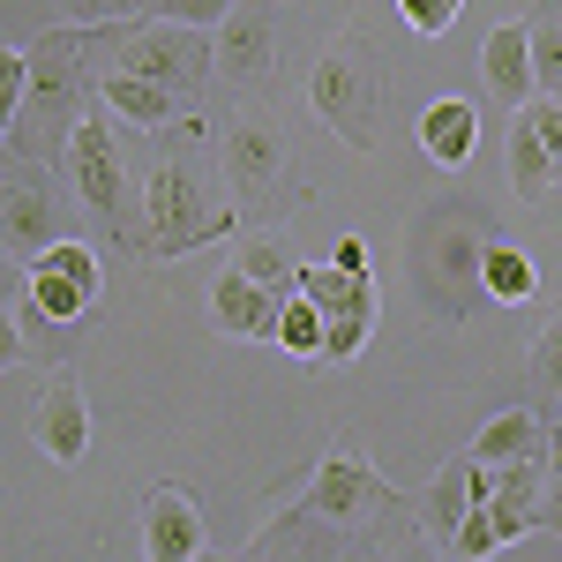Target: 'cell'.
Here are the masks:
<instances>
[{"label": "cell", "mask_w": 562, "mask_h": 562, "mask_svg": "<svg viewBox=\"0 0 562 562\" xmlns=\"http://www.w3.org/2000/svg\"><path fill=\"white\" fill-rule=\"evenodd\" d=\"M278 307H285V293L256 285L248 270H225L211 285V323L225 338H270V346H278Z\"/></svg>", "instance_id": "5bb4252c"}, {"label": "cell", "mask_w": 562, "mask_h": 562, "mask_svg": "<svg viewBox=\"0 0 562 562\" xmlns=\"http://www.w3.org/2000/svg\"><path fill=\"white\" fill-rule=\"evenodd\" d=\"M23 360H31V346H23V323L0 307V375H8V368H23Z\"/></svg>", "instance_id": "d6a6232c"}, {"label": "cell", "mask_w": 562, "mask_h": 562, "mask_svg": "<svg viewBox=\"0 0 562 562\" xmlns=\"http://www.w3.org/2000/svg\"><path fill=\"white\" fill-rule=\"evenodd\" d=\"M278 38H285V15L278 0H233V15L217 23V83L225 90H270L278 76Z\"/></svg>", "instance_id": "ba28073f"}, {"label": "cell", "mask_w": 562, "mask_h": 562, "mask_svg": "<svg viewBox=\"0 0 562 562\" xmlns=\"http://www.w3.org/2000/svg\"><path fill=\"white\" fill-rule=\"evenodd\" d=\"M15 293H31V270L15 256H0V301H15Z\"/></svg>", "instance_id": "d590c367"}, {"label": "cell", "mask_w": 562, "mask_h": 562, "mask_svg": "<svg viewBox=\"0 0 562 562\" xmlns=\"http://www.w3.org/2000/svg\"><path fill=\"white\" fill-rule=\"evenodd\" d=\"M83 53L98 60V76H143L166 83L180 98L203 105V83H217V53L195 23H166V15H121L113 31H83Z\"/></svg>", "instance_id": "7a4b0ae2"}, {"label": "cell", "mask_w": 562, "mask_h": 562, "mask_svg": "<svg viewBox=\"0 0 562 562\" xmlns=\"http://www.w3.org/2000/svg\"><path fill=\"white\" fill-rule=\"evenodd\" d=\"M68 15H76V31H90V23H113L121 0H68Z\"/></svg>", "instance_id": "836d02e7"}, {"label": "cell", "mask_w": 562, "mask_h": 562, "mask_svg": "<svg viewBox=\"0 0 562 562\" xmlns=\"http://www.w3.org/2000/svg\"><path fill=\"white\" fill-rule=\"evenodd\" d=\"M473 458L480 465H525V458L548 465V428H540L525 405H510V413H495V420L473 435Z\"/></svg>", "instance_id": "d6986e66"}, {"label": "cell", "mask_w": 562, "mask_h": 562, "mask_svg": "<svg viewBox=\"0 0 562 562\" xmlns=\"http://www.w3.org/2000/svg\"><path fill=\"white\" fill-rule=\"evenodd\" d=\"M510 540H503V525H495V510L480 503V510H465V525L450 532V555L458 562H487V555H503Z\"/></svg>", "instance_id": "484cf974"}, {"label": "cell", "mask_w": 562, "mask_h": 562, "mask_svg": "<svg viewBox=\"0 0 562 562\" xmlns=\"http://www.w3.org/2000/svg\"><path fill=\"white\" fill-rule=\"evenodd\" d=\"M480 76H487V90L503 105H532L540 98V83H532V31L525 23H495L487 45H480Z\"/></svg>", "instance_id": "2e32d148"}, {"label": "cell", "mask_w": 562, "mask_h": 562, "mask_svg": "<svg viewBox=\"0 0 562 562\" xmlns=\"http://www.w3.org/2000/svg\"><path fill=\"white\" fill-rule=\"evenodd\" d=\"M548 473H562V420L548 428Z\"/></svg>", "instance_id": "74e56055"}, {"label": "cell", "mask_w": 562, "mask_h": 562, "mask_svg": "<svg viewBox=\"0 0 562 562\" xmlns=\"http://www.w3.org/2000/svg\"><path fill=\"white\" fill-rule=\"evenodd\" d=\"M217 173L233 188L240 211H262L285 195V173H293V143H285V121L270 105H240L225 135H217Z\"/></svg>", "instance_id": "5b68a950"}, {"label": "cell", "mask_w": 562, "mask_h": 562, "mask_svg": "<svg viewBox=\"0 0 562 562\" xmlns=\"http://www.w3.org/2000/svg\"><path fill=\"white\" fill-rule=\"evenodd\" d=\"M532 383L562 397V315H548L540 338H532Z\"/></svg>", "instance_id": "83f0119b"}, {"label": "cell", "mask_w": 562, "mask_h": 562, "mask_svg": "<svg viewBox=\"0 0 562 562\" xmlns=\"http://www.w3.org/2000/svg\"><path fill=\"white\" fill-rule=\"evenodd\" d=\"M135 532H143V562H203V555H211L203 503H195L188 487H173V480H158V487L143 495Z\"/></svg>", "instance_id": "30bf717a"}, {"label": "cell", "mask_w": 562, "mask_h": 562, "mask_svg": "<svg viewBox=\"0 0 562 562\" xmlns=\"http://www.w3.org/2000/svg\"><path fill=\"white\" fill-rule=\"evenodd\" d=\"M233 270H248L256 285H270V293H293V278H301V262L285 256V240H278V233H248Z\"/></svg>", "instance_id": "7402d4cb"}, {"label": "cell", "mask_w": 562, "mask_h": 562, "mask_svg": "<svg viewBox=\"0 0 562 562\" xmlns=\"http://www.w3.org/2000/svg\"><path fill=\"white\" fill-rule=\"evenodd\" d=\"M31 270H53V278H68V285H83L90 301H98V285H105V262H98V248L90 240H53Z\"/></svg>", "instance_id": "603a6c76"}, {"label": "cell", "mask_w": 562, "mask_h": 562, "mask_svg": "<svg viewBox=\"0 0 562 562\" xmlns=\"http://www.w3.org/2000/svg\"><path fill=\"white\" fill-rule=\"evenodd\" d=\"M330 562H413V555H405L390 532H360V525H352V540H338V555H330Z\"/></svg>", "instance_id": "f1b7e54d"}, {"label": "cell", "mask_w": 562, "mask_h": 562, "mask_svg": "<svg viewBox=\"0 0 562 562\" xmlns=\"http://www.w3.org/2000/svg\"><path fill=\"white\" fill-rule=\"evenodd\" d=\"M90 90H98V105H105L113 121H128V128H143V135L188 121V105H195V98H180V90H166V83H143V76H90Z\"/></svg>", "instance_id": "9a60e30c"}, {"label": "cell", "mask_w": 562, "mask_h": 562, "mask_svg": "<svg viewBox=\"0 0 562 562\" xmlns=\"http://www.w3.org/2000/svg\"><path fill=\"white\" fill-rule=\"evenodd\" d=\"M278 346L301 352V360L323 352V307L307 301V293H285V307H278Z\"/></svg>", "instance_id": "d4e9b609"}, {"label": "cell", "mask_w": 562, "mask_h": 562, "mask_svg": "<svg viewBox=\"0 0 562 562\" xmlns=\"http://www.w3.org/2000/svg\"><path fill=\"white\" fill-rule=\"evenodd\" d=\"M510 180H518L525 203H540V195L562 180V98L518 105V128H510Z\"/></svg>", "instance_id": "8fae6325"}, {"label": "cell", "mask_w": 562, "mask_h": 562, "mask_svg": "<svg viewBox=\"0 0 562 562\" xmlns=\"http://www.w3.org/2000/svg\"><path fill=\"white\" fill-rule=\"evenodd\" d=\"M31 315H45V323H83L90 293L68 285V278H53V270H31Z\"/></svg>", "instance_id": "cb8c5ba5"}, {"label": "cell", "mask_w": 562, "mask_h": 562, "mask_svg": "<svg viewBox=\"0 0 562 562\" xmlns=\"http://www.w3.org/2000/svg\"><path fill=\"white\" fill-rule=\"evenodd\" d=\"M397 495H390V480L352 450V442H338L323 465H315V480L301 487V503L285 510L293 525H338V532H352V525H368L375 510H390Z\"/></svg>", "instance_id": "8992f818"}, {"label": "cell", "mask_w": 562, "mask_h": 562, "mask_svg": "<svg viewBox=\"0 0 562 562\" xmlns=\"http://www.w3.org/2000/svg\"><path fill=\"white\" fill-rule=\"evenodd\" d=\"M31 435L53 465H83L90 450V405H83V383L76 375H53L38 390V413H31Z\"/></svg>", "instance_id": "4fadbf2b"}, {"label": "cell", "mask_w": 562, "mask_h": 562, "mask_svg": "<svg viewBox=\"0 0 562 562\" xmlns=\"http://www.w3.org/2000/svg\"><path fill=\"white\" fill-rule=\"evenodd\" d=\"M458 8H465V0H397V15H405L420 38H442V31L458 23Z\"/></svg>", "instance_id": "f546056e"}, {"label": "cell", "mask_w": 562, "mask_h": 562, "mask_svg": "<svg viewBox=\"0 0 562 562\" xmlns=\"http://www.w3.org/2000/svg\"><path fill=\"white\" fill-rule=\"evenodd\" d=\"M158 15H166V23H195V31H217V23L233 15V0H166Z\"/></svg>", "instance_id": "1f68e13d"}, {"label": "cell", "mask_w": 562, "mask_h": 562, "mask_svg": "<svg viewBox=\"0 0 562 562\" xmlns=\"http://www.w3.org/2000/svg\"><path fill=\"white\" fill-rule=\"evenodd\" d=\"M330 262H338V270H368V240H360V233H346V240L330 248Z\"/></svg>", "instance_id": "8d00e7d4"}, {"label": "cell", "mask_w": 562, "mask_h": 562, "mask_svg": "<svg viewBox=\"0 0 562 562\" xmlns=\"http://www.w3.org/2000/svg\"><path fill=\"white\" fill-rule=\"evenodd\" d=\"M540 532H562V473H548L540 487Z\"/></svg>", "instance_id": "e575fe53"}, {"label": "cell", "mask_w": 562, "mask_h": 562, "mask_svg": "<svg viewBox=\"0 0 562 562\" xmlns=\"http://www.w3.org/2000/svg\"><path fill=\"white\" fill-rule=\"evenodd\" d=\"M420 150H428L435 166H465L480 150V105L473 98H435L428 113H420Z\"/></svg>", "instance_id": "e0dca14e"}, {"label": "cell", "mask_w": 562, "mask_h": 562, "mask_svg": "<svg viewBox=\"0 0 562 562\" xmlns=\"http://www.w3.org/2000/svg\"><path fill=\"white\" fill-rule=\"evenodd\" d=\"M23 83H31V53L0 45V143H8V128H15V105H23Z\"/></svg>", "instance_id": "4316f807"}, {"label": "cell", "mask_w": 562, "mask_h": 562, "mask_svg": "<svg viewBox=\"0 0 562 562\" xmlns=\"http://www.w3.org/2000/svg\"><path fill=\"white\" fill-rule=\"evenodd\" d=\"M293 293H307V301L323 307V323H330V315H375V278H368V270H338V262H301Z\"/></svg>", "instance_id": "ac0fdd59"}, {"label": "cell", "mask_w": 562, "mask_h": 562, "mask_svg": "<svg viewBox=\"0 0 562 562\" xmlns=\"http://www.w3.org/2000/svg\"><path fill=\"white\" fill-rule=\"evenodd\" d=\"M240 562H307V555L293 548V525H285V518H270V525L256 532V548H248Z\"/></svg>", "instance_id": "4dcf8cb0"}, {"label": "cell", "mask_w": 562, "mask_h": 562, "mask_svg": "<svg viewBox=\"0 0 562 562\" xmlns=\"http://www.w3.org/2000/svg\"><path fill=\"white\" fill-rule=\"evenodd\" d=\"M480 503H495V465H480L473 450H458V458H442V473L428 480V503H420V525H428V540L450 548V532L465 525V510Z\"/></svg>", "instance_id": "7c38bea8"}, {"label": "cell", "mask_w": 562, "mask_h": 562, "mask_svg": "<svg viewBox=\"0 0 562 562\" xmlns=\"http://www.w3.org/2000/svg\"><path fill=\"white\" fill-rule=\"evenodd\" d=\"M166 0H121V15H158Z\"/></svg>", "instance_id": "f35d334b"}, {"label": "cell", "mask_w": 562, "mask_h": 562, "mask_svg": "<svg viewBox=\"0 0 562 562\" xmlns=\"http://www.w3.org/2000/svg\"><path fill=\"white\" fill-rule=\"evenodd\" d=\"M53 240H68V203H60V188H53L45 166H15V173L0 180V256H15L31 270Z\"/></svg>", "instance_id": "52a82bcc"}, {"label": "cell", "mask_w": 562, "mask_h": 562, "mask_svg": "<svg viewBox=\"0 0 562 562\" xmlns=\"http://www.w3.org/2000/svg\"><path fill=\"white\" fill-rule=\"evenodd\" d=\"M383 98H390V68L360 31H338V38L315 53V68H307V105H315V121L338 135L346 150H360V158L383 150Z\"/></svg>", "instance_id": "277c9868"}, {"label": "cell", "mask_w": 562, "mask_h": 562, "mask_svg": "<svg viewBox=\"0 0 562 562\" xmlns=\"http://www.w3.org/2000/svg\"><path fill=\"white\" fill-rule=\"evenodd\" d=\"M60 173H68V188H76V203H83L90 217H121V203H128V150H121V135H113V121H76V135H68V150H60Z\"/></svg>", "instance_id": "9c48e42d"}, {"label": "cell", "mask_w": 562, "mask_h": 562, "mask_svg": "<svg viewBox=\"0 0 562 562\" xmlns=\"http://www.w3.org/2000/svg\"><path fill=\"white\" fill-rule=\"evenodd\" d=\"M532 285H540V270H532V256H518V248H480V293L487 301H532Z\"/></svg>", "instance_id": "44dd1931"}, {"label": "cell", "mask_w": 562, "mask_h": 562, "mask_svg": "<svg viewBox=\"0 0 562 562\" xmlns=\"http://www.w3.org/2000/svg\"><path fill=\"white\" fill-rule=\"evenodd\" d=\"M525 31H532V83H540V98H562V0H540L525 15Z\"/></svg>", "instance_id": "ffe728a7"}, {"label": "cell", "mask_w": 562, "mask_h": 562, "mask_svg": "<svg viewBox=\"0 0 562 562\" xmlns=\"http://www.w3.org/2000/svg\"><path fill=\"white\" fill-rule=\"evenodd\" d=\"M83 121V31L60 23L31 45V83H23V105H15V128H8V150L15 166H45L68 150V135Z\"/></svg>", "instance_id": "3957f363"}, {"label": "cell", "mask_w": 562, "mask_h": 562, "mask_svg": "<svg viewBox=\"0 0 562 562\" xmlns=\"http://www.w3.org/2000/svg\"><path fill=\"white\" fill-rule=\"evenodd\" d=\"M240 225V203L233 188L211 180L203 166V121H173L158 128V150L143 166V225H135V256L143 262H173L188 248H211V240H233Z\"/></svg>", "instance_id": "6da1fadb"}]
</instances>
